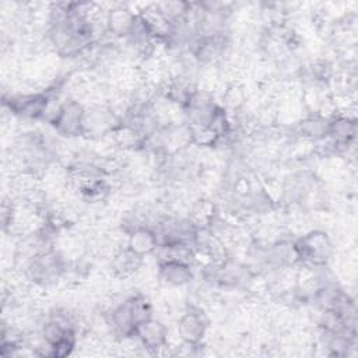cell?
<instances>
[{"mask_svg":"<svg viewBox=\"0 0 358 358\" xmlns=\"http://www.w3.org/2000/svg\"><path fill=\"white\" fill-rule=\"evenodd\" d=\"M193 263L166 259L158 260L157 278L166 287H183L193 280Z\"/></svg>","mask_w":358,"mask_h":358,"instance_id":"cell-7","label":"cell"},{"mask_svg":"<svg viewBox=\"0 0 358 358\" xmlns=\"http://www.w3.org/2000/svg\"><path fill=\"white\" fill-rule=\"evenodd\" d=\"M134 340L150 354H159V351L169 347V329L164 322L152 316L137 326Z\"/></svg>","mask_w":358,"mask_h":358,"instance_id":"cell-6","label":"cell"},{"mask_svg":"<svg viewBox=\"0 0 358 358\" xmlns=\"http://www.w3.org/2000/svg\"><path fill=\"white\" fill-rule=\"evenodd\" d=\"M158 245L157 229L150 227H141L130 232L126 239V246L143 257L155 253Z\"/></svg>","mask_w":358,"mask_h":358,"instance_id":"cell-9","label":"cell"},{"mask_svg":"<svg viewBox=\"0 0 358 358\" xmlns=\"http://www.w3.org/2000/svg\"><path fill=\"white\" fill-rule=\"evenodd\" d=\"M85 110L87 106L77 98H66L59 103L57 110L49 123L60 136L67 138L80 137L84 134Z\"/></svg>","mask_w":358,"mask_h":358,"instance_id":"cell-4","label":"cell"},{"mask_svg":"<svg viewBox=\"0 0 358 358\" xmlns=\"http://www.w3.org/2000/svg\"><path fill=\"white\" fill-rule=\"evenodd\" d=\"M329 123L330 117L319 112H312L310 115L301 119V122L298 123V134L306 140L319 143L327 138Z\"/></svg>","mask_w":358,"mask_h":358,"instance_id":"cell-10","label":"cell"},{"mask_svg":"<svg viewBox=\"0 0 358 358\" xmlns=\"http://www.w3.org/2000/svg\"><path fill=\"white\" fill-rule=\"evenodd\" d=\"M70 260L55 246L20 264L21 275L34 287L46 289L63 280Z\"/></svg>","mask_w":358,"mask_h":358,"instance_id":"cell-2","label":"cell"},{"mask_svg":"<svg viewBox=\"0 0 358 358\" xmlns=\"http://www.w3.org/2000/svg\"><path fill=\"white\" fill-rule=\"evenodd\" d=\"M144 263V257L134 253L126 245L115 250L110 259V270L117 278H129L134 275Z\"/></svg>","mask_w":358,"mask_h":358,"instance_id":"cell-8","label":"cell"},{"mask_svg":"<svg viewBox=\"0 0 358 358\" xmlns=\"http://www.w3.org/2000/svg\"><path fill=\"white\" fill-rule=\"evenodd\" d=\"M208 329V319L200 306L189 305L179 316L176 323V333L182 344L199 347L206 337Z\"/></svg>","mask_w":358,"mask_h":358,"instance_id":"cell-5","label":"cell"},{"mask_svg":"<svg viewBox=\"0 0 358 358\" xmlns=\"http://www.w3.org/2000/svg\"><path fill=\"white\" fill-rule=\"evenodd\" d=\"M150 317H152V306L140 292L113 303L103 315L110 334L122 341L134 337L137 326Z\"/></svg>","mask_w":358,"mask_h":358,"instance_id":"cell-1","label":"cell"},{"mask_svg":"<svg viewBox=\"0 0 358 358\" xmlns=\"http://www.w3.org/2000/svg\"><path fill=\"white\" fill-rule=\"evenodd\" d=\"M298 263L309 267H324L333 256V242L320 229H312L294 241Z\"/></svg>","mask_w":358,"mask_h":358,"instance_id":"cell-3","label":"cell"}]
</instances>
